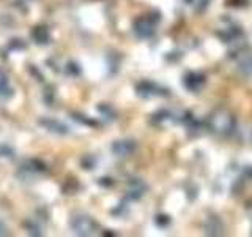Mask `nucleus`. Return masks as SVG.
I'll list each match as a JSON object with an SVG mask.
<instances>
[{
  "mask_svg": "<svg viewBox=\"0 0 252 237\" xmlns=\"http://www.w3.org/2000/svg\"><path fill=\"white\" fill-rule=\"evenodd\" d=\"M6 87H8V79L2 71H0V93H2L3 90H6Z\"/></svg>",
  "mask_w": 252,
  "mask_h": 237,
  "instance_id": "nucleus-4",
  "label": "nucleus"
},
{
  "mask_svg": "<svg viewBox=\"0 0 252 237\" xmlns=\"http://www.w3.org/2000/svg\"><path fill=\"white\" fill-rule=\"evenodd\" d=\"M73 228L76 229L77 234H92L94 231V223L89 218V217H77L74 221H73Z\"/></svg>",
  "mask_w": 252,
  "mask_h": 237,
  "instance_id": "nucleus-1",
  "label": "nucleus"
},
{
  "mask_svg": "<svg viewBox=\"0 0 252 237\" xmlns=\"http://www.w3.org/2000/svg\"><path fill=\"white\" fill-rule=\"evenodd\" d=\"M115 147H120V150L118 149H115V152L118 154V155H128L131 150H132V146L131 144H128V142H118V144L115 146Z\"/></svg>",
  "mask_w": 252,
  "mask_h": 237,
  "instance_id": "nucleus-3",
  "label": "nucleus"
},
{
  "mask_svg": "<svg viewBox=\"0 0 252 237\" xmlns=\"http://www.w3.org/2000/svg\"><path fill=\"white\" fill-rule=\"evenodd\" d=\"M137 34L140 35V37H148V35H152V32H153V29H152V26L147 22V21H139L137 22Z\"/></svg>",
  "mask_w": 252,
  "mask_h": 237,
  "instance_id": "nucleus-2",
  "label": "nucleus"
}]
</instances>
